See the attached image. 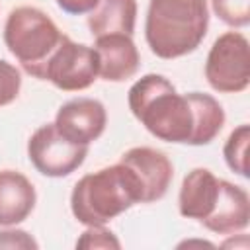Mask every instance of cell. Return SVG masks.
Instances as JSON below:
<instances>
[{
  "label": "cell",
  "mask_w": 250,
  "mask_h": 250,
  "mask_svg": "<svg viewBox=\"0 0 250 250\" xmlns=\"http://www.w3.org/2000/svg\"><path fill=\"white\" fill-rule=\"evenodd\" d=\"M129 109L160 141L191 145L197 111L189 94H178L162 74H145L129 88Z\"/></svg>",
  "instance_id": "cell-1"
},
{
  "label": "cell",
  "mask_w": 250,
  "mask_h": 250,
  "mask_svg": "<svg viewBox=\"0 0 250 250\" xmlns=\"http://www.w3.org/2000/svg\"><path fill=\"white\" fill-rule=\"evenodd\" d=\"M137 203H143V188L123 162L82 176L70 193L72 215L86 227L105 225Z\"/></svg>",
  "instance_id": "cell-2"
},
{
  "label": "cell",
  "mask_w": 250,
  "mask_h": 250,
  "mask_svg": "<svg viewBox=\"0 0 250 250\" xmlns=\"http://www.w3.org/2000/svg\"><path fill=\"white\" fill-rule=\"evenodd\" d=\"M209 27L207 0H150L145 39L160 59H178L199 47Z\"/></svg>",
  "instance_id": "cell-3"
},
{
  "label": "cell",
  "mask_w": 250,
  "mask_h": 250,
  "mask_svg": "<svg viewBox=\"0 0 250 250\" xmlns=\"http://www.w3.org/2000/svg\"><path fill=\"white\" fill-rule=\"evenodd\" d=\"M62 39L57 23L39 8H14L4 25V43L20 61L23 70L35 78H43V68Z\"/></svg>",
  "instance_id": "cell-4"
},
{
  "label": "cell",
  "mask_w": 250,
  "mask_h": 250,
  "mask_svg": "<svg viewBox=\"0 0 250 250\" xmlns=\"http://www.w3.org/2000/svg\"><path fill=\"white\" fill-rule=\"evenodd\" d=\"M205 78L221 94H238L250 84V47L240 31L215 39L205 61Z\"/></svg>",
  "instance_id": "cell-5"
},
{
  "label": "cell",
  "mask_w": 250,
  "mask_h": 250,
  "mask_svg": "<svg viewBox=\"0 0 250 250\" xmlns=\"http://www.w3.org/2000/svg\"><path fill=\"white\" fill-rule=\"evenodd\" d=\"M100 72V57L94 47L72 41L62 33L59 47L53 51L43 68V78L64 92L86 90Z\"/></svg>",
  "instance_id": "cell-6"
},
{
  "label": "cell",
  "mask_w": 250,
  "mask_h": 250,
  "mask_svg": "<svg viewBox=\"0 0 250 250\" xmlns=\"http://www.w3.org/2000/svg\"><path fill=\"white\" fill-rule=\"evenodd\" d=\"M27 156L39 174L49 178H64L82 166L88 156V146L76 145L62 137L55 123H45L29 137Z\"/></svg>",
  "instance_id": "cell-7"
},
{
  "label": "cell",
  "mask_w": 250,
  "mask_h": 250,
  "mask_svg": "<svg viewBox=\"0 0 250 250\" xmlns=\"http://www.w3.org/2000/svg\"><path fill=\"white\" fill-rule=\"evenodd\" d=\"M107 125V113L102 102L94 98H74L62 104L55 115L57 131L76 145H90L100 139Z\"/></svg>",
  "instance_id": "cell-8"
},
{
  "label": "cell",
  "mask_w": 250,
  "mask_h": 250,
  "mask_svg": "<svg viewBox=\"0 0 250 250\" xmlns=\"http://www.w3.org/2000/svg\"><path fill=\"white\" fill-rule=\"evenodd\" d=\"M119 162L129 166L139 178L143 188V203H152L166 195L174 178V166L162 150L150 146H133L121 154Z\"/></svg>",
  "instance_id": "cell-9"
},
{
  "label": "cell",
  "mask_w": 250,
  "mask_h": 250,
  "mask_svg": "<svg viewBox=\"0 0 250 250\" xmlns=\"http://www.w3.org/2000/svg\"><path fill=\"white\" fill-rule=\"evenodd\" d=\"M94 49L100 57L98 76L105 82H123L131 78L141 64V55L137 51L131 35L109 33L96 37Z\"/></svg>",
  "instance_id": "cell-10"
},
{
  "label": "cell",
  "mask_w": 250,
  "mask_h": 250,
  "mask_svg": "<svg viewBox=\"0 0 250 250\" xmlns=\"http://www.w3.org/2000/svg\"><path fill=\"white\" fill-rule=\"evenodd\" d=\"M250 223V199L242 186L219 180V197L213 213L201 223L217 234H232L244 230Z\"/></svg>",
  "instance_id": "cell-11"
},
{
  "label": "cell",
  "mask_w": 250,
  "mask_h": 250,
  "mask_svg": "<svg viewBox=\"0 0 250 250\" xmlns=\"http://www.w3.org/2000/svg\"><path fill=\"white\" fill-rule=\"evenodd\" d=\"M219 197V178L207 168H193L182 182L178 207L186 219L203 223L215 209Z\"/></svg>",
  "instance_id": "cell-12"
},
{
  "label": "cell",
  "mask_w": 250,
  "mask_h": 250,
  "mask_svg": "<svg viewBox=\"0 0 250 250\" xmlns=\"http://www.w3.org/2000/svg\"><path fill=\"white\" fill-rule=\"evenodd\" d=\"M37 201L33 184L18 170H0V225L12 227L25 221Z\"/></svg>",
  "instance_id": "cell-13"
},
{
  "label": "cell",
  "mask_w": 250,
  "mask_h": 250,
  "mask_svg": "<svg viewBox=\"0 0 250 250\" xmlns=\"http://www.w3.org/2000/svg\"><path fill=\"white\" fill-rule=\"evenodd\" d=\"M137 21V0H100L88 16V29L94 37L109 33L133 35Z\"/></svg>",
  "instance_id": "cell-14"
},
{
  "label": "cell",
  "mask_w": 250,
  "mask_h": 250,
  "mask_svg": "<svg viewBox=\"0 0 250 250\" xmlns=\"http://www.w3.org/2000/svg\"><path fill=\"white\" fill-rule=\"evenodd\" d=\"M248 143H250V125L244 123L229 135L223 146V156L227 166L242 178H248Z\"/></svg>",
  "instance_id": "cell-15"
},
{
  "label": "cell",
  "mask_w": 250,
  "mask_h": 250,
  "mask_svg": "<svg viewBox=\"0 0 250 250\" xmlns=\"http://www.w3.org/2000/svg\"><path fill=\"white\" fill-rule=\"evenodd\" d=\"M213 12L230 27H244L250 23V0H211Z\"/></svg>",
  "instance_id": "cell-16"
},
{
  "label": "cell",
  "mask_w": 250,
  "mask_h": 250,
  "mask_svg": "<svg viewBox=\"0 0 250 250\" xmlns=\"http://www.w3.org/2000/svg\"><path fill=\"white\" fill-rule=\"evenodd\" d=\"M20 88H21L20 70L8 61L0 59V107L12 104L20 96Z\"/></svg>",
  "instance_id": "cell-17"
},
{
  "label": "cell",
  "mask_w": 250,
  "mask_h": 250,
  "mask_svg": "<svg viewBox=\"0 0 250 250\" xmlns=\"http://www.w3.org/2000/svg\"><path fill=\"white\" fill-rule=\"evenodd\" d=\"M76 248H121V242L115 238V234L104 225L98 227H88L82 236L76 240Z\"/></svg>",
  "instance_id": "cell-18"
},
{
  "label": "cell",
  "mask_w": 250,
  "mask_h": 250,
  "mask_svg": "<svg viewBox=\"0 0 250 250\" xmlns=\"http://www.w3.org/2000/svg\"><path fill=\"white\" fill-rule=\"evenodd\" d=\"M37 246L39 244L25 230H20V229L0 230V248H27V250H31Z\"/></svg>",
  "instance_id": "cell-19"
},
{
  "label": "cell",
  "mask_w": 250,
  "mask_h": 250,
  "mask_svg": "<svg viewBox=\"0 0 250 250\" xmlns=\"http://www.w3.org/2000/svg\"><path fill=\"white\" fill-rule=\"evenodd\" d=\"M100 0H57L59 8L66 14H72V16H82V14H90L96 6H98Z\"/></svg>",
  "instance_id": "cell-20"
}]
</instances>
